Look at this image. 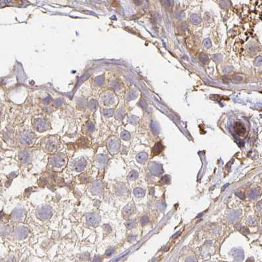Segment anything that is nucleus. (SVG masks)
I'll list each match as a JSON object with an SVG mask.
<instances>
[{
  "instance_id": "nucleus-11",
  "label": "nucleus",
  "mask_w": 262,
  "mask_h": 262,
  "mask_svg": "<svg viewBox=\"0 0 262 262\" xmlns=\"http://www.w3.org/2000/svg\"><path fill=\"white\" fill-rule=\"evenodd\" d=\"M24 211L22 209L17 208L13 211V217L16 221H21L24 217Z\"/></svg>"
},
{
  "instance_id": "nucleus-16",
  "label": "nucleus",
  "mask_w": 262,
  "mask_h": 262,
  "mask_svg": "<svg viewBox=\"0 0 262 262\" xmlns=\"http://www.w3.org/2000/svg\"><path fill=\"white\" fill-rule=\"evenodd\" d=\"M147 157H148V155H147V153H139V155H137V156L136 157V159H137V161L138 162L143 163L146 160H147Z\"/></svg>"
},
{
  "instance_id": "nucleus-10",
  "label": "nucleus",
  "mask_w": 262,
  "mask_h": 262,
  "mask_svg": "<svg viewBox=\"0 0 262 262\" xmlns=\"http://www.w3.org/2000/svg\"><path fill=\"white\" fill-rule=\"evenodd\" d=\"M234 130H235V131L237 134V135L241 136H243L246 133L245 127V126L243 125V124H242L241 122L236 123V124L234 127Z\"/></svg>"
},
{
  "instance_id": "nucleus-13",
  "label": "nucleus",
  "mask_w": 262,
  "mask_h": 262,
  "mask_svg": "<svg viewBox=\"0 0 262 262\" xmlns=\"http://www.w3.org/2000/svg\"><path fill=\"white\" fill-rule=\"evenodd\" d=\"M108 156L105 154H100L97 156V162L99 165H105L108 161Z\"/></svg>"
},
{
  "instance_id": "nucleus-8",
  "label": "nucleus",
  "mask_w": 262,
  "mask_h": 262,
  "mask_svg": "<svg viewBox=\"0 0 262 262\" xmlns=\"http://www.w3.org/2000/svg\"><path fill=\"white\" fill-rule=\"evenodd\" d=\"M102 184L100 181L96 180L93 183L92 187L91 188V191L94 195H100L102 193Z\"/></svg>"
},
{
  "instance_id": "nucleus-1",
  "label": "nucleus",
  "mask_w": 262,
  "mask_h": 262,
  "mask_svg": "<svg viewBox=\"0 0 262 262\" xmlns=\"http://www.w3.org/2000/svg\"><path fill=\"white\" fill-rule=\"evenodd\" d=\"M53 214V209L50 206H44L41 207L38 210V216L44 220L50 219Z\"/></svg>"
},
{
  "instance_id": "nucleus-7",
  "label": "nucleus",
  "mask_w": 262,
  "mask_h": 262,
  "mask_svg": "<svg viewBox=\"0 0 262 262\" xmlns=\"http://www.w3.org/2000/svg\"><path fill=\"white\" fill-rule=\"evenodd\" d=\"M58 147H59V142L56 139H54V138L49 139L45 145V147L48 151H53L55 150H56L58 148Z\"/></svg>"
},
{
  "instance_id": "nucleus-19",
  "label": "nucleus",
  "mask_w": 262,
  "mask_h": 262,
  "mask_svg": "<svg viewBox=\"0 0 262 262\" xmlns=\"http://www.w3.org/2000/svg\"><path fill=\"white\" fill-rule=\"evenodd\" d=\"M137 177H138L137 172L136 171H135V170H133V171H131L129 174L128 176H127V178H128V179H130V180H134V179H137Z\"/></svg>"
},
{
  "instance_id": "nucleus-4",
  "label": "nucleus",
  "mask_w": 262,
  "mask_h": 262,
  "mask_svg": "<svg viewBox=\"0 0 262 262\" xmlns=\"http://www.w3.org/2000/svg\"><path fill=\"white\" fill-rule=\"evenodd\" d=\"M108 149L111 154H117L120 147V141L117 139H111L108 143Z\"/></svg>"
},
{
  "instance_id": "nucleus-23",
  "label": "nucleus",
  "mask_w": 262,
  "mask_h": 262,
  "mask_svg": "<svg viewBox=\"0 0 262 262\" xmlns=\"http://www.w3.org/2000/svg\"><path fill=\"white\" fill-rule=\"evenodd\" d=\"M103 229H104V230L105 231H107V232H110V231H111V227L109 226L108 225H103Z\"/></svg>"
},
{
  "instance_id": "nucleus-12",
  "label": "nucleus",
  "mask_w": 262,
  "mask_h": 262,
  "mask_svg": "<svg viewBox=\"0 0 262 262\" xmlns=\"http://www.w3.org/2000/svg\"><path fill=\"white\" fill-rule=\"evenodd\" d=\"M34 137L32 133H24L21 136L22 143L27 145L32 144L34 141Z\"/></svg>"
},
{
  "instance_id": "nucleus-24",
  "label": "nucleus",
  "mask_w": 262,
  "mask_h": 262,
  "mask_svg": "<svg viewBox=\"0 0 262 262\" xmlns=\"http://www.w3.org/2000/svg\"><path fill=\"white\" fill-rule=\"evenodd\" d=\"M141 223L143 225H145L146 223H148L149 219H148V218L147 217H143L141 218Z\"/></svg>"
},
{
  "instance_id": "nucleus-20",
  "label": "nucleus",
  "mask_w": 262,
  "mask_h": 262,
  "mask_svg": "<svg viewBox=\"0 0 262 262\" xmlns=\"http://www.w3.org/2000/svg\"><path fill=\"white\" fill-rule=\"evenodd\" d=\"M125 225H126V227L127 228V229H132V228H133L134 227L136 226V222L135 221H129V222H126V223H125Z\"/></svg>"
},
{
  "instance_id": "nucleus-18",
  "label": "nucleus",
  "mask_w": 262,
  "mask_h": 262,
  "mask_svg": "<svg viewBox=\"0 0 262 262\" xmlns=\"http://www.w3.org/2000/svg\"><path fill=\"white\" fill-rule=\"evenodd\" d=\"M133 193L137 197H142L144 196L145 191L142 189V188H136L135 190H134Z\"/></svg>"
},
{
  "instance_id": "nucleus-22",
  "label": "nucleus",
  "mask_w": 262,
  "mask_h": 262,
  "mask_svg": "<svg viewBox=\"0 0 262 262\" xmlns=\"http://www.w3.org/2000/svg\"><path fill=\"white\" fill-rule=\"evenodd\" d=\"M114 252V249L113 248H111L108 249L106 252V255L107 256H111V255Z\"/></svg>"
},
{
  "instance_id": "nucleus-5",
  "label": "nucleus",
  "mask_w": 262,
  "mask_h": 262,
  "mask_svg": "<svg viewBox=\"0 0 262 262\" xmlns=\"http://www.w3.org/2000/svg\"><path fill=\"white\" fill-rule=\"evenodd\" d=\"M28 230L26 227L20 226L18 227L15 231V235L16 238L19 240H22L26 239L28 236Z\"/></svg>"
},
{
  "instance_id": "nucleus-9",
  "label": "nucleus",
  "mask_w": 262,
  "mask_h": 262,
  "mask_svg": "<svg viewBox=\"0 0 262 262\" xmlns=\"http://www.w3.org/2000/svg\"><path fill=\"white\" fill-rule=\"evenodd\" d=\"M19 161L22 164H26L29 163L31 160V156H30V154L28 151L22 150L20 152L19 155Z\"/></svg>"
},
{
  "instance_id": "nucleus-14",
  "label": "nucleus",
  "mask_w": 262,
  "mask_h": 262,
  "mask_svg": "<svg viewBox=\"0 0 262 262\" xmlns=\"http://www.w3.org/2000/svg\"><path fill=\"white\" fill-rule=\"evenodd\" d=\"M133 211H134V209H133V205L130 204L127 205L126 206L124 207L123 210H122V212H123V214L125 216H130V215H131L133 214Z\"/></svg>"
},
{
  "instance_id": "nucleus-17",
  "label": "nucleus",
  "mask_w": 262,
  "mask_h": 262,
  "mask_svg": "<svg viewBox=\"0 0 262 262\" xmlns=\"http://www.w3.org/2000/svg\"><path fill=\"white\" fill-rule=\"evenodd\" d=\"M126 191H127V188L123 185H120L118 186L117 189H116V192H117V194H118V195H124Z\"/></svg>"
},
{
  "instance_id": "nucleus-21",
  "label": "nucleus",
  "mask_w": 262,
  "mask_h": 262,
  "mask_svg": "<svg viewBox=\"0 0 262 262\" xmlns=\"http://www.w3.org/2000/svg\"><path fill=\"white\" fill-rule=\"evenodd\" d=\"M121 138H122L124 140H126V141H127V140H129L130 139V133L126 131H124L122 133H121Z\"/></svg>"
},
{
  "instance_id": "nucleus-2",
  "label": "nucleus",
  "mask_w": 262,
  "mask_h": 262,
  "mask_svg": "<svg viewBox=\"0 0 262 262\" xmlns=\"http://www.w3.org/2000/svg\"><path fill=\"white\" fill-rule=\"evenodd\" d=\"M50 161L52 165L56 168L62 167L65 164L64 157L62 154H58L53 156L50 158Z\"/></svg>"
},
{
  "instance_id": "nucleus-3",
  "label": "nucleus",
  "mask_w": 262,
  "mask_h": 262,
  "mask_svg": "<svg viewBox=\"0 0 262 262\" xmlns=\"http://www.w3.org/2000/svg\"><path fill=\"white\" fill-rule=\"evenodd\" d=\"M86 220L88 223L91 226L96 227L100 223L101 217L99 215L96 213H89L86 216Z\"/></svg>"
},
{
  "instance_id": "nucleus-15",
  "label": "nucleus",
  "mask_w": 262,
  "mask_h": 262,
  "mask_svg": "<svg viewBox=\"0 0 262 262\" xmlns=\"http://www.w3.org/2000/svg\"><path fill=\"white\" fill-rule=\"evenodd\" d=\"M163 149H164L163 145L160 143H156L153 149V151H152V153H153V155L155 156L156 155L160 154L161 152L162 151Z\"/></svg>"
},
{
  "instance_id": "nucleus-6",
  "label": "nucleus",
  "mask_w": 262,
  "mask_h": 262,
  "mask_svg": "<svg viewBox=\"0 0 262 262\" xmlns=\"http://www.w3.org/2000/svg\"><path fill=\"white\" fill-rule=\"evenodd\" d=\"M87 165V161L83 158H80L73 164V168L76 170V172H80L83 171Z\"/></svg>"
}]
</instances>
